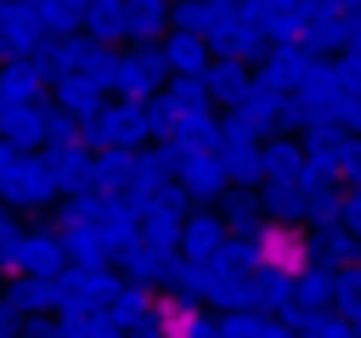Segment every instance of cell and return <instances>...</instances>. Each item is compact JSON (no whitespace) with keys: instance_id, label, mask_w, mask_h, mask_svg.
Wrapping results in <instances>:
<instances>
[{"instance_id":"6da1fadb","label":"cell","mask_w":361,"mask_h":338,"mask_svg":"<svg viewBox=\"0 0 361 338\" xmlns=\"http://www.w3.org/2000/svg\"><path fill=\"white\" fill-rule=\"evenodd\" d=\"M186 237H192V248H214V242H220V225H214V220H197Z\"/></svg>"},{"instance_id":"7a4b0ae2","label":"cell","mask_w":361,"mask_h":338,"mask_svg":"<svg viewBox=\"0 0 361 338\" xmlns=\"http://www.w3.org/2000/svg\"><path fill=\"white\" fill-rule=\"evenodd\" d=\"M17 299H23V304H45V299H51V287H45V282H23V287H17Z\"/></svg>"},{"instance_id":"3957f363","label":"cell","mask_w":361,"mask_h":338,"mask_svg":"<svg viewBox=\"0 0 361 338\" xmlns=\"http://www.w3.org/2000/svg\"><path fill=\"white\" fill-rule=\"evenodd\" d=\"M350 214H355V225H361V197H355V208H350Z\"/></svg>"}]
</instances>
